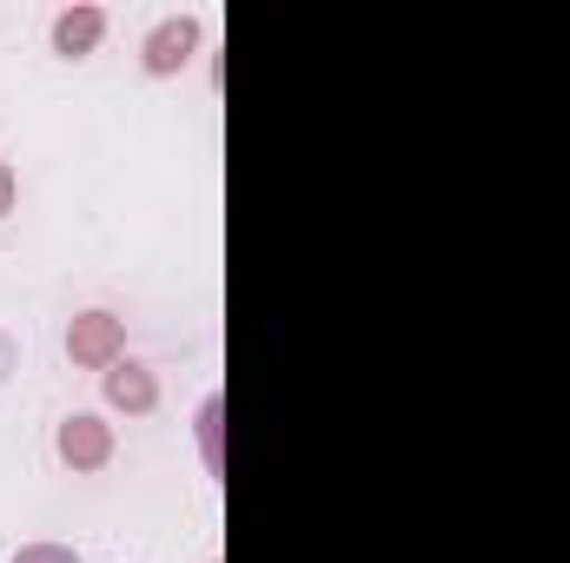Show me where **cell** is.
I'll return each instance as SVG.
<instances>
[{
	"mask_svg": "<svg viewBox=\"0 0 570 563\" xmlns=\"http://www.w3.org/2000/svg\"><path fill=\"white\" fill-rule=\"evenodd\" d=\"M67 352H73V365H87V372H114L120 352H127V325H120L114 312H80V318L67 325Z\"/></svg>",
	"mask_w": 570,
	"mask_h": 563,
	"instance_id": "obj_1",
	"label": "cell"
},
{
	"mask_svg": "<svg viewBox=\"0 0 570 563\" xmlns=\"http://www.w3.org/2000/svg\"><path fill=\"white\" fill-rule=\"evenodd\" d=\"M193 53H199V20H186V13H179V20H159V27L146 33L140 60H146V73H179Z\"/></svg>",
	"mask_w": 570,
	"mask_h": 563,
	"instance_id": "obj_2",
	"label": "cell"
},
{
	"mask_svg": "<svg viewBox=\"0 0 570 563\" xmlns=\"http://www.w3.org/2000/svg\"><path fill=\"white\" fill-rule=\"evenodd\" d=\"M60 457H67L73 471H100V464L114 457V431L94 418V412H73V418L60 424Z\"/></svg>",
	"mask_w": 570,
	"mask_h": 563,
	"instance_id": "obj_3",
	"label": "cell"
},
{
	"mask_svg": "<svg viewBox=\"0 0 570 563\" xmlns=\"http://www.w3.org/2000/svg\"><path fill=\"white\" fill-rule=\"evenodd\" d=\"M100 33H107V13H100V7H73V13H60V20H53V53L87 60V53L100 47Z\"/></svg>",
	"mask_w": 570,
	"mask_h": 563,
	"instance_id": "obj_4",
	"label": "cell"
},
{
	"mask_svg": "<svg viewBox=\"0 0 570 563\" xmlns=\"http://www.w3.org/2000/svg\"><path fill=\"white\" fill-rule=\"evenodd\" d=\"M107 398H114L120 412H153V405H159V385H153V372H146V365L120 358V365L107 372Z\"/></svg>",
	"mask_w": 570,
	"mask_h": 563,
	"instance_id": "obj_5",
	"label": "cell"
},
{
	"mask_svg": "<svg viewBox=\"0 0 570 563\" xmlns=\"http://www.w3.org/2000/svg\"><path fill=\"white\" fill-rule=\"evenodd\" d=\"M13 563H80V557H73L67 544H27V551H20Z\"/></svg>",
	"mask_w": 570,
	"mask_h": 563,
	"instance_id": "obj_6",
	"label": "cell"
},
{
	"mask_svg": "<svg viewBox=\"0 0 570 563\" xmlns=\"http://www.w3.org/2000/svg\"><path fill=\"white\" fill-rule=\"evenodd\" d=\"M0 213H13V172L0 166Z\"/></svg>",
	"mask_w": 570,
	"mask_h": 563,
	"instance_id": "obj_7",
	"label": "cell"
}]
</instances>
